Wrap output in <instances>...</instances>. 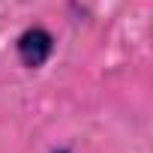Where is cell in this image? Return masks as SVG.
I'll use <instances>...</instances> for the list:
<instances>
[{
    "instance_id": "1",
    "label": "cell",
    "mask_w": 153,
    "mask_h": 153,
    "mask_svg": "<svg viewBox=\"0 0 153 153\" xmlns=\"http://www.w3.org/2000/svg\"><path fill=\"white\" fill-rule=\"evenodd\" d=\"M54 48H57V39L42 24H30L15 36V57L24 69H42L51 60Z\"/></svg>"
},
{
    "instance_id": "2",
    "label": "cell",
    "mask_w": 153,
    "mask_h": 153,
    "mask_svg": "<svg viewBox=\"0 0 153 153\" xmlns=\"http://www.w3.org/2000/svg\"><path fill=\"white\" fill-rule=\"evenodd\" d=\"M51 153H72V147H57V150H51Z\"/></svg>"
}]
</instances>
